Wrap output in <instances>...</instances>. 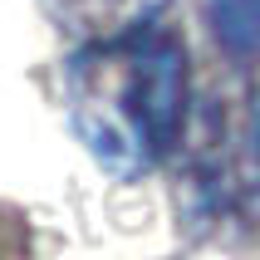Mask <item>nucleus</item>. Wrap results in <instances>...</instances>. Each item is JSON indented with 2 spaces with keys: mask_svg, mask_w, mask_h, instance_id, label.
<instances>
[{
  "mask_svg": "<svg viewBox=\"0 0 260 260\" xmlns=\"http://www.w3.org/2000/svg\"><path fill=\"white\" fill-rule=\"evenodd\" d=\"M64 108L108 177H147L182 138L187 118V49L162 29L93 40L64 69Z\"/></svg>",
  "mask_w": 260,
  "mask_h": 260,
  "instance_id": "1",
  "label": "nucleus"
},
{
  "mask_svg": "<svg viewBox=\"0 0 260 260\" xmlns=\"http://www.w3.org/2000/svg\"><path fill=\"white\" fill-rule=\"evenodd\" d=\"M44 5L88 40H118V35L147 29L167 0H44Z\"/></svg>",
  "mask_w": 260,
  "mask_h": 260,
  "instance_id": "2",
  "label": "nucleus"
},
{
  "mask_svg": "<svg viewBox=\"0 0 260 260\" xmlns=\"http://www.w3.org/2000/svg\"><path fill=\"white\" fill-rule=\"evenodd\" d=\"M206 25L226 54H260V0H206Z\"/></svg>",
  "mask_w": 260,
  "mask_h": 260,
  "instance_id": "3",
  "label": "nucleus"
},
{
  "mask_svg": "<svg viewBox=\"0 0 260 260\" xmlns=\"http://www.w3.org/2000/svg\"><path fill=\"white\" fill-rule=\"evenodd\" d=\"M236 187L250 216H260V99L250 103L246 138H241V157H236Z\"/></svg>",
  "mask_w": 260,
  "mask_h": 260,
  "instance_id": "4",
  "label": "nucleus"
}]
</instances>
